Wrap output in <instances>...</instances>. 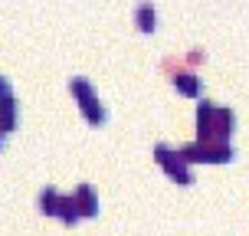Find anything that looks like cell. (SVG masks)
<instances>
[{
    "label": "cell",
    "mask_w": 249,
    "mask_h": 236,
    "mask_svg": "<svg viewBox=\"0 0 249 236\" xmlns=\"http://www.w3.org/2000/svg\"><path fill=\"white\" fill-rule=\"evenodd\" d=\"M233 112L216 109L213 102H203L197 109V128H200V141H226V135H233Z\"/></svg>",
    "instance_id": "obj_1"
},
{
    "label": "cell",
    "mask_w": 249,
    "mask_h": 236,
    "mask_svg": "<svg viewBox=\"0 0 249 236\" xmlns=\"http://www.w3.org/2000/svg\"><path fill=\"white\" fill-rule=\"evenodd\" d=\"M69 89H72L75 99L82 102V115H86L89 125H102V122H105V109H102V102L92 95V86H89L86 79H72Z\"/></svg>",
    "instance_id": "obj_2"
},
{
    "label": "cell",
    "mask_w": 249,
    "mask_h": 236,
    "mask_svg": "<svg viewBox=\"0 0 249 236\" xmlns=\"http://www.w3.org/2000/svg\"><path fill=\"white\" fill-rule=\"evenodd\" d=\"M154 154H158L161 167H164L171 177H174L177 184H190V181H194V177H190V171L184 167V154H171V148H164V145L154 151Z\"/></svg>",
    "instance_id": "obj_3"
},
{
    "label": "cell",
    "mask_w": 249,
    "mask_h": 236,
    "mask_svg": "<svg viewBox=\"0 0 249 236\" xmlns=\"http://www.w3.org/2000/svg\"><path fill=\"white\" fill-rule=\"evenodd\" d=\"M75 203H79V213L82 217H95L99 213V200L92 194V187H79L75 190Z\"/></svg>",
    "instance_id": "obj_4"
},
{
    "label": "cell",
    "mask_w": 249,
    "mask_h": 236,
    "mask_svg": "<svg viewBox=\"0 0 249 236\" xmlns=\"http://www.w3.org/2000/svg\"><path fill=\"white\" fill-rule=\"evenodd\" d=\"M0 125H3L7 135L17 128V102H13L10 95H0Z\"/></svg>",
    "instance_id": "obj_5"
},
{
    "label": "cell",
    "mask_w": 249,
    "mask_h": 236,
    "mask_svg": "<svg viewBox=\"0 0 249 236\" xmlns=\"http://www.w3.org/2000/svg\"><path fill=\"white\" fill-rule=\"evenodd\" d=\"M59 207H62V197L53 190V187L39 194V210L46 213V217H59Z\"/></svg>",
    "instance_id": "obj_6"
},
{
    "label": "cell",
    "mask_w": 249,
    "mask_h": 236,
    "mask_svg": "<svg viewBox=\"0 0 249 236\" xmlns=\"http://www.w3.org/2000/svg\"><path fill=\"white\" fill-rule=\"evenodd\" d=\"M79 217H82V213H79V203H75V197H62L59 220H62L66 226H75V223H79Z\"/></svg>",
    "instance_id": "obj_7"
},
{
    "label": "cell",
    "mask_w": 249,
    "mask_h": 236,
    "mask_svg": "<svg viewBox=\"0 0 249 236\" xmlns=\"http://www.w3.org/2000/svg\"><path fill=\"white\" fill-rule=\"evenodd\" d=\"M154 23H158L154 7H151V3H141V7H138V30H141V33H154Z\"/></svg>",
    "instance_id": "obj_8"
},
{
    "label": "cell",
    "mask_w": 249,
    "mask_h": 236,
    "mask_svg": "<svg viewBox=\"0 0 249 236\" xmlns=\"http://www.w3.org/2000/svg\"><path fill=\"white\" fill-rule=\"evenodd\" d=\"M174 86L180 89L184 95H197V92H200V82H197V79H194L190 73H180V75H174Z\"/></svg>",
    "instance_id": "obj_9"
},
{
    "label": "cell",
    "mask_w": 249,
    "mask_h": 236,
    "mask_svg": "<svg viewBox=\"0 0 249 236\" xmlns=\"http://www.w3.org/2000/svg\"><path fill=\"white\" fill-rule=\"evenodd\" d=\"M0 95H10V82H7L3 75H0Z\"/></svg>",
    "instance_id": "obj_10"
},
{
    "label": "cell",
    "mask_w": 249,
    "mask_h": 236,
    "mask_svg": "<svg viewBox=\"0 0 249 236\" xmlns=\"http://www.w3.org/2000/svg\"><path fill=\"white\" fill-rule=\"evenodd\" d=\"M3 135H7V131H3V125H0V148H3Z\"/></svg>",
    "instance_id": "obj_11"
}]
</instances>
